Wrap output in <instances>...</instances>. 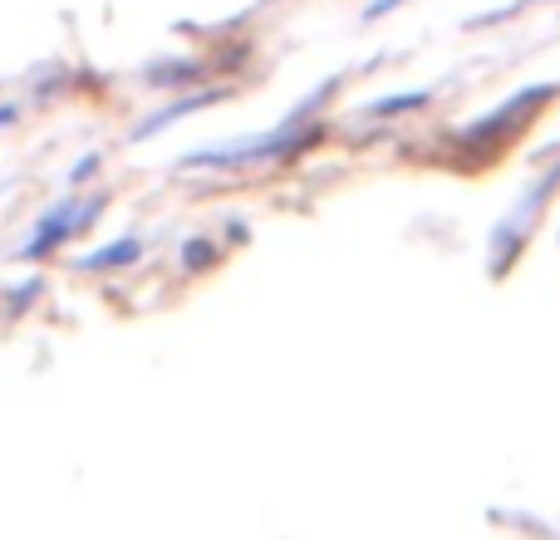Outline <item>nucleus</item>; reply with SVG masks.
Here are the masks:
<instances>
[{
    "mask_svg": "<svg viewBox=\"0 0 560 540\" xmlns=\"http://www.w3.org/2000/svg\"><path fill=\"white\" fill-rule=\"evenodd\" d=\"M212 256H217L212 242H187V246H183V266H187V270H207V261H212Z\"/></svg>",
    "mask_w": 560,
    "mask_h": 540,
    "instance_id": "423d86ee",
    "label": "nucleus"
},
{
    "mask_svg": "<svg viewBox=\"0 0 560 540\" xmlns=\"http://www.w3.org/2000/svg\"><path fill=\"white\" fill-rule=\"evenodd\" d=\"M98 216V202H89V207H59V212H49L45 216V226L35 232V242L25 246V256H45L55 242H65L69 232H84V222H94Z\"/></svg>",
    "mask_w": 560,
    "mask_h": 540,
    "instance_id": "f03ea898",
    "label": "nucleus"
},
{
    "mask_svg": "<svg viewBox=\"0 0 560 540\" xmlns=\"http://www.w3.org/2000/svg\"><path fill=\"white\" fill-rule=\"evenodd\" d=\"M128 261H138V242L128 236V242H114V246H104V251H94V256H84V270H108V266H128Z\"/></svg>",
    "mask_w": 560,
    "mask_h": 540,
    "instance_id": "20e7f679",
    "label": "nucleus"
},
{
    "mask_svg": "<svg viewBox=\"0 0 560 540\" xmlns=\"http://www.w3.org/2000/svg\"><path fill=\"white\" fill-rule=\"evenodd\" d=\"M428 89H413V94H394V98H378V104H369V114L374 118H394V114H408V108H423L428 104Z\"/></svg>",
    "mask_w": 560,
    "mask_h": 540,
    "instance_id": "39448f33",
    "label": "nucleus"
},
{
    "mask_svg": "<svg viewBox=\"0 0 560 540\" xmlns=\"http://www.w3.org/2000/svg\"><path fill=\"white\" fill-rule=\"evenodd\" d=\"M556 94H560V84H536V89H526V94H516L512 104H502L497 114L477 118V124L463 133V148L467 153H497V143H502L526 114H536V104H546V98H556Z\"/></svg>",
    "mask_w": 560,
    "mask_h": 540,
    "instance_id": "f257e3e1",
    "label": "nucleus"
},
{
    "mask_svg": "<svg viewBox=\"0 0 560 540\" xmlns=\"http://www.w3.org/2000/svg\"><path fill=\"white\" fill-rule=\"evenodd\" d=\"M197 64H167V69H153V84H173V79H192Z\"/></svg>",
    "mask_w": 560,
    "mask_h": 540,
    "instance_id": "0eeeda50",
    "label": "nucleus"
},
{
    "mask_svg": "<svg viewBox=\"0 0 560 540\" xmlns=\"http://www.w3.org/2000/svg\"><path fill=\"white\" fill-rule=\"evenodd\" d=\"M212 98H222V89H207V94H192V98H177L173 108H163V114H153L148 124H138V138H148V133H158V128H167L173 118H187L192 108H202V104H212Z\"/></svg>",
    "mask_w": 560,
    "mask_h": 540,
    "instance_id": "7ed1b4c3",
    "label": "nucleus"
},
{
    "mask_svg": "<svg viewBox=\"0 0 560 540\" xmlns=\"http://www.w3.org/2000/svg\"><path fill=\"white\" fill-rule=\"evenodd\" d=\"M404 5V0H374V5L364 10V20H378V15H388V10H398Z\"/></svg>",
    "mask_w": 560,
    "mask_h": 540,
    "instance_id": "6e6552de",
    "label": "nucleus"
}]
</instances>
